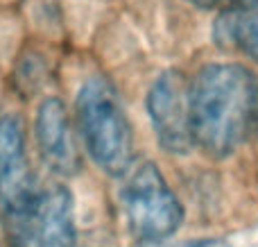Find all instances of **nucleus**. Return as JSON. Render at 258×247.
Returning a JSON list of instances; mask_svg holds the SVG:
<instances>
[{"label": "nucleus", "mask_w": 258, "mask_h": 247, "mask_svg": "<svg viewBox=\"0 0 258 247\" xmlns=\"http://www.w3.org/2000/svg\"><path fill=\"white\" fill-rule=\"evenodd\" d=\"M256 82L240 64L204 66L190 82L195 145L213 159H227L242 145L254 122Z\"/></svg>", "instance_id": "f257e3e1"}, {"label": "nucleus", "mask_w": 258, "mask_h": 247, "mask_svg": "<svg viewBox=\"0 0 258 247\" xmlns=\"http://www.w3.org/2000/svg\"><path fill=\"white\" fill-rule=\"evenodd\" d=\"M75 116L95 166L111 177L127 175L134 161V132L116 86L107 77H89L77 93Z\"/></svg>", "instance_id": "f03ea898"}, {"label": "nucleus", "mask_w": 258, "mask_h": 247, "mask_svg": "<svg viewBox=\"0 0 258 247\" xmlns=\"http://www.w3.org/2000/svg\"><path fill=\"white\" fill-rule=\"evenodd\" d=\"M3 216L12 247H80L75 202L63 184H36Z\"/></svg>", "instance_id": "7ed1b4c3"}, {"label": "nucleus", "mask_w": 258, "mask_h": 247, "mask_svg": "<svg viewBox=\"0 0 258 247\" xmlns=\"http://www.w3.org/2000/svg\"><path fill=\"white\" fill-rule=\"evenodd\" d=\"M120 200L129 231L143 245H159L172 238L183 222L181 202L150 161L127 172Z\"/></svg>", "instance_id": "20e7f679"}, {"label": "nucleus", "mask_w": 258, "mask_h": 247, "mask_svg": "<svg viewBox=\"0 0 258 247\" xmlns=\"http://www.w3.org/2000/svg\"><path fill=\"white\" fill-rule=\"evenodd\" d=\"M147 116L159 145L170 154L195 148L190 116V82L181 71H163L147 91Z\"/></svg>", "instance_id": "39448f33"}, {"label": "nucleus", "mask_w": 258, "mask_h": 247, "mask_svg": "<svg viewBox=\"0 0 258 247\" xmlns=\"http://www.w3.org/2000/svg\"><path fill=\"white\" fill-rule=\"evenodd\" d=\"M36 186L27 157L25 125L18 113L0 116V209L3 213L21 204Z\"/></svg>", "instance_id": "423d86ee"}, {"label": "nucleus", "mask_w": 258, "mask_h": 247, "mask_svg": "<svg viewBox=\"0 0 258 247\" xmlns=\"http://www.w3.org/2000/svg\"><path fill=\"white\" fill-rule=\"evenodd\" d=\"M34 139L41 159L50 170L73 175L80 168V150L75 143L73 125L66 104L59 98H48L39 104L34 120Z\"/></svg>", "instance_id": "0eeeda50"}, {"label": "nucleus", "mask_w": 258, "mask_h": 247, "mask_svg": "<svg viewBox=\"0 0 258 247\" xmlns=\"http://www.w3.org/2000/svg\"><path fill=\"white\" fill-rule=\"evenodd\" d=\"M220 48L240 52L258 61V0H236L215 21Z\"/></svg>", "instance_id": "6e6552de"}, {"label": "nucleus", "mask_w": 258, "mask_h": 247, "mask_svg": "<svg viewBox=\"0 0 258 247\" xmlns=\"http://www.w3.org/2000/svg\"><path fill=\"white\" fill-rule=\"evenodd\" d=\"M188 3L200 9H227V7H231L236 0H188Z\"/></svg>", "instance_id": "1a4fd4ad"}, {"label": "nucleus", "mask_w": 258, "mask_h": 247, "mask_svg": "<svg viewBox=\"0 0 258 247\" xmlns=\"http://www.w3.org/2000/svg\"><path fill=\"white\" fill-rule=\"evenodd\" d=\"M181 247H229V245L220 238H197V240H190V243H186Z\"/></svg>", "instance_id": "9d476101"}, {"label": "nucleus", "mask_w": 258, "mask_h": 247, "mask_svg": "<svg viewBox=\"0 0 258 247\" xmlns=\"http://www.w3.org/2000/svg\"><path fill=\"white\" fill-rule=\"evenodd\" d=\"M254 122H256V130H258V84H256V100H254Z\"/></svg>", "instance_id": "9b49d317"}]
</instances>
